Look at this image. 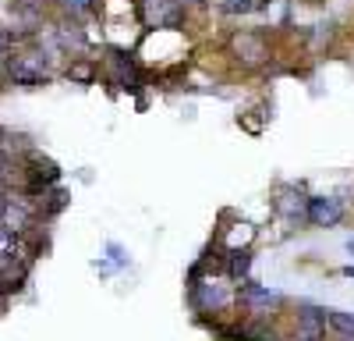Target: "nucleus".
I'll list each match as a JSON object with an SVG mask.
<instances>
[{
	"mask_svg": "<svg viewBox=\"0 0 354 341\" xmlns=\"http://www.w3.org/2000/svg\"><path fill=\"white\" fill-rule=\"evenodd\" d=\"M188 309L198 317V324L230 320V309H238V284H230L227 274H205L195 281H185Z\"/></svg>",
	"mask_w": 354,
	"mask_h": 341,
	"instance_id": "1",
	"label": "nucleus"
},
{
	"mask_svg": "<svg viewBox=\"0 0 354 341\" xmlns=\"http://www.w3.org/2000/svg\"><path fill=\"white\" fill-rule=\"evenodd\" d=\"M227 57L241 71L270 68V61H273V40H270L266 28H234L230 40H227Z\"/></svg>",
	"mask_w": 354,
	"mask_h": 341,
	"instance_id": "2",
	"label": "nucleus"
},
{
	"mask_svg": "<svg viewBox=\"0 0 354 341\" xmlns=\"http://www.w3.org/2000/svg\"><path fill=\"white\" fill-rule=\"evenodd\" d=\"M287 306L283 292L270 288V284L259 281H245L238 284V313L241 320H255V324H273L280 317V309Z\"/></svg>",
	"mask_w": 354,
	"mask_h": 341,
	"instance_id": "3",
	"label": "nucleus"
},
{
	"mask_svg": "<svg viewBox=\"0 0 354 341\" xmlns=\"http://www.w3.org/2000/svg\"><path fill=\"white\" fill-rule=\"evenodd\" d=\"M4 71H8V82L15 85H25V89H36V85H46L53 78V68H50V57L46 50H18L4 61Z\"/></svg>",
	"mask_w": 354,
	"mask_h": 341,
	"instance_id": "4",
	"label": "nucleus"
},
{
	"mask_svg": "<svg viewBox=\"0 0 354 341\" xmlns=\"http://www.w3.org/2000/svg\"><path fill=\"white\" fill-rule=\"evenodd\" d=\"M106 82L113 85V89L121 93H138L145 85V71L138 64V57L131 50H121V46H110L106 50V68H103Z\"/></svg>",
	"mask_w": 354,
	"mask_h": 341,
	"instance_id": "5",
	"label": "nucleus"
},
{
	"mask_svg": "<svg viewBox=\"0 0 354 341\" xmlns=\"http://www.w3.org/2000/svg\"><path fill=\"white\" fill-rule=\"evenodd\" d=\"M138 18L145 28H174V33H181L185 21H188V4L185 0H138Z\"/></svg>",
	"mask_w": 354,
	"mask_h": 341,
	"instance_id": "6",
	"label": "nucleus"
},
{
	"mask_svg": "<svg viewBox=\"0 0 354 341\" xmlns=\"http://www.w3.org/2000/svg\"><path fill=\"white\" fill-rule=\"evenodd\" d=\"M326 306L298 302L294 309V341H326Z\"/></svg>",
	"mask_w": 354,
	"mask_h": 341,
	"instance_id": "7",
	"label": "nucleus"
},
{
	"mask_svg": "<svg viewBox=\"0 0 354 341\" xmlns=\"http://www.w3.org/2000/svg\"><path fill=\"white\" fill-rule=\"evenodd\" d=\"M273 210L287 224H308V195L301 185H277L273 189Z\"/></svg>",
	"mask_w": 354,
	"mask_h": 341,
	"instance_id": "8",
	"label": "nucleus"
},
{
	"mask_svg": "<svg viewBox=\"0 0 354 341\" xmlns=\"http://www.w3.org/2000/svg\"><path fill=\"white\" fill-rule=\"evenodd\" d=\"M347 217L344 199L337 195H308V227H340Z\"/></svg>",
	"mask_w": 354,
	"mask_h": 341,
	"instance_id": "9",
	"label": "nucleus"
},
{
	"mask_svg": "<svg viewBox=\"0 0 354 341\" xmlns=\"http://www.w3.org/2000/svg\"><path fill=\"white\" fill-rule=\"evenodd\" d=\"M252 249H245V252H230L227 260H223V274H227V281L230 284H245V281H252Z\"/></svg>",
	"mask_w": 354,
	"mask_h": 341,
	"instance_id": "10",
	"label": "nucleus"
},
{
	"mask_svg": "<svg viewBox=\"0 0 354 341\" xmlns=\"http://www.w3.org/2000/svg\"><path fill=\"white\" fill-rule=\"evenodd\" d=\"M36 207H39V220H43V224H50L53 217H61V213L68 210V192H64L61 185H57V189H50L46 195H39V199H36Z\"/></svg>",
	"mask_w": 354,
	"mask_h": 341,
	"instance_id": "11",
	"label": "nucleus"
},
{
	"mask_svg": "<svg viewBox=\"0 0 354 341\" xmlns=\"http://www.w3.org/2000/svg\"><path fill=\"white\" fill-rule=\"evenodd\" d=\"M64 75L75 85H93L100 78V61H96V57H71V64H68Z\"/></svg>",
	"mask_w": 354,
	"mask_h": 341,
	"instance_id": "12",
	"label": "nucleus"
},
{
	"mask_svg": "<svg viewBox=\"0 0 354 341\" xmlns=\"http://www.w3.org/2000/svg\"><path fill=\"white\" fill-rule=\"evenodd\" d=\"M326 327L337 341H354V313L347 309H326Z\"/></svg>",
	"mask_w": 354,
	"mask_h": 341,
	"instance_id": "13",
	"label": "nucleus"
},
{
	"mask_svg": "<svg viewBox=\"0 0 354 341\" xmlns=\"http://www.w3.org/2000/svg\"><path fill=\"white\" fill-rule=\"evenodd\" d=\"M216 8L227 18H241V15H248V11L259 8V0H216Z\"/></svg>",
	"mask_w": 354,
	"mask_h": 341,
	"instance_id": "14",
	"label": "nucleus"
},
{
	"mask_svg": "<svg viewBox=\"0 0 354 341\" xmlns=\"http://www.w3.org/2000/svg\"><path fill=\"white\" fill-rule=\"evenodd\" d=\"M106 252H110V267H113V270H124V267H128V252H124V245L106 242Z\"/></svg>",
	"mask_w": 354,
	"mask_h": 341,
	"instance_id": "15",
	"label": "nucleus"
},
{
	"mask_svg": "<svg viewBox=\"0 0 354 341\" xmlns=\"http://www.w3.org/2000/svg\"><path fill=\"white\" fill-rule=\"evenodd\" d=\"M61 4H64L71 15H82V11H88V8H96L100 0H61Z\"/></svg>",
	"mask_w": 354,
	"mask_h": 341,
	"instance_id": "16",
	"label": "nucleus"
},
{
	"mask_svg": "<svg viewBox=\"0 0 354 341\" xmlns=\"http://www.w3.org/2000/svg\"><path fill=\"white\" fill-rule=\"evenodd\" d=\"M11 195H15V192H8V189H0V224H4V217H8V207H11Z\"/></svg>",
	"mask_w": 354,
	"mask_h": 341,
	"instance_id": "17",
	"label": "nucleus"
},
{
	"mask_svg": "<svg viewBox=\"0 0 354 341\" xmlns=\"http://www.w3.org/2000/svg\"><path fill=\"white\" fill-rule=\"evenodd\" d=\"M11 43H15V33H4V28H0V57L11 50Z\"/></svg>",
	"mask_w": 354,
	"mask_h": 341,
	"instance_id": "18",
	"label": "nucleus"
},
{
	"mask_svg": "<svg viewBox=\"0 0 354 341\" xmlns=\"http://www.w3.org/2000/svg\"><path fill=\"white\" fill-rule=\"evenodd\" d=\"M185 4H188V8H202V4H205V0H185Z\"/></svg>",
	"mask_w": 354,
	"mask_h": 341,
	"instance_id": "19",
	"label": "nucleus"
},
{
	"mask_svg": "<svg viewBox=\"0 0 354 341\" xmlns=\"http://www.w3.org/2000/svg\"><path fill=\"white\" fill-rule=\"evenodd\" d=\"M347 252H351V256H354V235H351V238H347Z\"/></svg>",
	"mask_w": 354,
	"mask_h": 341,
	"instance_id": "20",
	"label": "nucleus"
},
{
	"mask_svg": "<svg viewBox=\"0 0 354 341\" xmlns=\"http://www.w3.org/2000/svg\"><path fill=\"white\" fill-rule=\"evenodd\" d=\"M344 277H354V267H344Z\"/></svg>",
	"mask_w": 354,
	"mask_h": 341,
	"instance_id": "21",
	"label": "nucleus"
}]
</instances>
